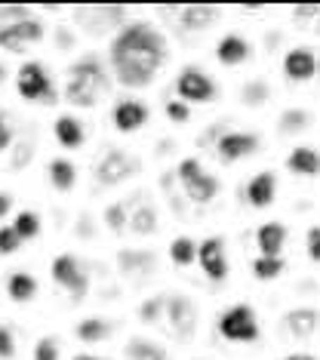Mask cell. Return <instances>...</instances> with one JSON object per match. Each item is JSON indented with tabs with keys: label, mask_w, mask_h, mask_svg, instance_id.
<instances>
[{
	"label": "cell",
	"mask_w": 320,
	"mask_h": 360,
	"mask_svg": "<svg viewBox=\"0 0 320 360\" xmlns=\"http://www.w3.org/2000/svg\"><path fill=\"white\" fill-rule=\"evenodd\" d=\"M10 207H13V198H10V194H0V219L10 212Z\"/></svg>",
	"instance_id": "bcb514c9"
},
{
	"label": "cell",
	"mask_w": 320,
	"mask_h": 360,
	"mask_svg": "<svg viewBox=\"0 0 320 360\" xmlns=\"http://www.w3.org/2000/svg\"><path fill=\"white\" fill-rule=\"evenodd\" d=\"M281 271H283L281 256H259L252 262V274H256L259 281H274V277H281Z\"/></svg>",
	"instance_id": "1f68e13d"
},
{
	"label": "cell",
	"mask_w": 320,
	"mask_h": 360,
	"mask_svg": "<svg viewBox=\"0 0 320 360\" xmlns=\"http://www.w3.org/2000/svg\"><path fill=\"white\" fill-rule=\"evenodd\" d=\"M176 173H179V179H182V185H188L191 179H197V176L203 173V169H200V160H197V158H185L182 163H179Z\"/></svg>",
	"instance_id": "ab89813d"
},
{
	"label": "cell",
	"mask_w": 320,
	"mask_h": 360,
	"mask_svg": "<svg viewBox=\"0 0 320 360\" xmlns=\"http://www.w3.org/2000/svg\"><path fill=\"white\" fill-rule=\"evenodd\" d=\"M163 308H167L169 326L179 339H188L197 330V305L188 296H169L163 302Z\"/></svg>",
	"instance_id": "30bf717a"
},
{
	"label": "cell",
	"mask_w": 320,
	"mask_h": 360,
	"mask_svg": "<svg viewBox=\"0 0 320 360\" xmlns=\"http://www.w3.org/2000/svg\"><path fill=\"white\" fill-rule=\"evenodd\" d=\"M274 194H277V176L274 173H259L250 179V185H246V200L252 203V207H271L274 203Z\"/></svg>",
	"instance_id": "2e32d148"
},
{
	"label": "cell",
	"mask_w": 320,
	"mask_h": 360,
	"mask_svg": "<svg viewBox=\"0 0 320 360\" xmlns=\"http://www.w3.org/2000/svg\"><path fill=\"white\" fill-rule=\"evenodd\" d=\"M246 56H250V44H246L243 37H237V34L222 37L219 46H216V59L222 65H241Z\"/></svg>",
	"instance_id": "44dd1931"
},
{
	"label": "cell",
	"mask_w": 320,
	"mask_h": 360,
	"mask_svg": "<svg viewBox=\"0 0 320 360\" xmlns=\"http://www.w3.org/2000/svg\"><path fill=\"white\" fill-rule=\"evenodd\" d=\"M129 228H133L136 234H154L158 231V210H154L151 203L136 207L133 212H129Z\"/></svg>",
	"instance_id": "d4e9b609"
},
{
	"label": "cell",
	"mask_w": 320,
	"mask_h": 360,
	"mask_svg": "<svg viewBox=\"0 0 320 360\" xmlns=\"http://www.w3.org/2000/svg\"><path fill=\"white\" fill-rule=\"evenodd\" d=\"M6 292H10L13 302H31L37 296V281L25 271H15L10 281H6Z\"/></svg>",
	"instance_id": "cb8c5ba5"
},
{
	"label": "cell",
	"mask_w": 320,
	"mask_h": 360,
	"mask_svg": "<svg viewBox=\"0 0 320 360\" xmlns=\"http://www.w3.org/2000/svg\"><path fill=\"white\" fill-rule=\"evenodd\" d=\"M163 302L167 299H148L139 305V321H145V323H154L160 317V308H163Z\"/></svg>",
	"instance_id": "f35d334b"
},
{
	"label": "cell",
	"mask_w": 320,
	"mask_h": 360,
	"mask_svg": "<svg viewBox=\"0 0 320 360\" xmlns=\"http://www.w3.org/2000/svg\"><path fill=\"white\" fill-rule=\"evenodd\" d=\"M176 89L182 96V102H210L216 99V84L210 75H203L200 68H185L176 77Z\"/></svg>",
	"instance_id": "ba28073f"
},
{
	"label": "cell",
	"mask_w": 320,
	"mask_h": 360,
	"mask_svg": "<svg viewBox=\"0 0 320 360\" xmlns=\"http://www.w3.org/2000/svg\"><path fill=\"white\" fill-rule=\"evenodd\" d=\"M219 333L228 342H256L259 339V321L250 305H231L219 317Z\"/></svg>",
	"instance_id": "277c9868"
},
{
	"label": "cell",
	"mask_w": 320,
	"mask_h": 360,
	"mask_svg": "<svg viewBox=\"0 0 320 360\" xmlns=\"http://www.w3.org/2000/svg\"><path fill=\"white\" fill-rule=\"evenodd\" d=\"M139 198H129V200H117V203H111L108 210H105V225L111 228V231H123V228L129 225V212H133V203Z\"/></svg>",
	"instance_id": "484cf974"
},
{
	"label": "cell",
	"mask_w": 320,
	"mask_h": 360,
	"mask_svg": "<svg viewBox=\"0 0 320 360\" xmlns=\"http://www.w3.org/2000/svg\"><path fill=\"white\" fill-rule=\"evenodd\" d=\"M308 256H311V262H320V225H314V228H308Z\"/></svg>",
	"instance_id": "ee69618b"
},
{
	"label": "cell",
	"mask_w": 320,
	"mask_h": 360,
	"mask_svg": "<svg viewBox=\"0 0 320 360\" xmlns=\"http://www.w3.org/2000/svg\"><path fill=\"white\" fill-rule=\"evenodd\" d=\"M256 243H259L262 256H281V250L286 243V228L281 222H265L256 231Z\"/></svg>",
	"instance_id": "e0dca14e"
},
{
	"label": "cell",
	"mask_w": 320,
	"mask_h": 360,
	"mask_svg": "<svg viewBox=\"0 0 320 360\" xmlns=\"http://www.w3.org/2000/svg\"><path fill=\"white\" fill-rule=\"evenodd\" d=\"M111 80L102 68L98 56H84L80 62H74L68 68V84H65V99L77 108H93V105L108 96Z\"/></svg>",
	"instance_id": "7a4b0ae2"
},
{
	"label": "cell",
	"mask_w": 320,
	"mask_h": 360,
	"mask_svg": "<svg viewBox=\"0 0 320 360\" xmlns=\"http://www.w3.org/2000/svg\"><path fill=\"white\" fill-rule=\"evenodd\" d=\"M31 154H34V142H28V145L22 142V145H19V151L13 154V163H10V167H13V169H22V167H28Z\"/></svg>",
	"instance_id": "7bdbcfd3"
},
{
	"label": "cell",
	"mask_w": 320,
	"mask_h": 360,
	"mask_svg": "<svg viewBox=\"0 0 320 360\" xmlns=\"http://www.w3.org/2000/svg\"><path fill=\"white\" fill-rule=\"evenodd\" d=\"M74 360H102V357H93V354H77Z\"/></svg>",
	"instance_id": "681fc988"
},
{
	"label": "cell",
	"mask_w": 320,
	"mask_h": 360,
	"mask_svg": "<svg viewBox=\"0 0 320 360\" xmlns=\"http://www.w3.org/2000/svg\"><path fill=\"white\" fill-rule=\"evenodd\" d=\"M283 75L295 80V84H305V80L317 75V56L305 50V46H295V50L283 56Z\"/></svg>",
	"instance_id": "7c38bea8"
},
{
	"label": "cell",
	"mask_w": 320,
	"mask_h": 360,
	"mask_svg": "<svg viewBox=\"0 0 320 360\" xmlns=\"http://www.w3.org/2000/svg\"><path fill=\"white\" fill-rule=\"evenodd\" d=\"M286 167L299 176H317L320 173V154L314 148H293L286 158Z\"/></svg>",
	"instance_id": "7402d4cb"
},
{
	"label": "cell",
	"mask_w": 320,
	"mask_h": 360,
	"mask_svg": "<svg viewBox=\"0 0 320 360\" xmlns=\"http://www.w3.org/2000/svg\"><path fill=\"white\" fill-rule=\"evenodd\" d=\"M117 268L123 274H148L154 268V252L148 250H120L117 252Z\"/></svg>",
	"instance_id": "d6986e66"
},
{
	"label": "cell",
	"mask_w": 320,
	"mask_h": 360,
	"mask_svg": "<svg viewBox=\"0 0 320 360\" xmlns=\"http://www.w3.org/2000/svg\"><path fill=\"white\" fill-rule=\"evenodd\" d=\"M74 179H77V173H74V163L62 160V158L49 163V182H53V188H59V191H71Z\"/></svg>",
	"instance_id": "f1b7e54d"
},
{
	"label": "cell",
	"mask_w": 320,
	"mask_h": 360,
	"mask_svg": "<svg viewBox=\"0 0 320 360\" xmlns=\"http://www.w3.org/2000/svg\"><path fill=\"white\" fill-rule=\"evenodd\" d=\"M15 89H19L22 99L28 102H56V93H53V80L46 77L44 65L40 62H25L19 68V77H15Z\"/></svg>",
	"instance_id": "5b68a950"
},
{
	"label": "cell",
	"mask_w": 320,
	"mask_h": 360,
	"mask_svg": "<svg viewBox=\"0 0 320 360\" xmlns=\"http://www.w3.org/2000/svg\"><path fill=\"white\" fill-rule=\"evenodd\" d=\"M34 360H59V339L56 335H44L34 345Z\"/></svg>",
	"instance_id": "d590c367"
},
{
	"label": "cell",
	"mask_w": 320,
	"mask_h": 360,
	"mask_svg": "<svg viewBox=\"0 0 320 360\" xmlns=\"http://www.w3.org/2000/svg\"><path fill=\"white\" fill-rule=\"evenodd\" d=\"M219 158L225 163L250 158L252 151H259V136L256 133H225L219 139Z\"/></svg>",
	"instance_id": "4fadbf2b"
},
{
	"label": "cell",
	"mask_w": 320,
	"mask_h": 360,
	"mask_svg": "<svg viewBox=\"0 0 320 360\" xmlns=\"http://www.w3.org/2000/svg\"><path fill=\"white\" fill-rule=\"evenodd\" d=\"M139 169H142L139 158H133V154H127L120 148H108L105 158L96 163V179L102 185H120V182H127V179H133Z\"/></svg>",
	"instance_id": "8992f818"
},
{
	"label": "cell",
	"mask_w": 320,
	"mask_h": 360,
	"mask_svg": "<svg viewBox=\"0 0 320 360\" xmlns=\"http://www.w3.org/2000/svg\"><path fill=\"white\" fill-rule=\"evenodd\" d=\"M308 124H311V114L305 108H290V111L281 114V124L277 127H281V133L295 136V133H305Z\"/></svg>",
	"instance_id": "f546056e"
},
{
	"label": "cell",
	"mask_w": 320,
	"mask_h": 360,
	"mask_svg": "<svg viewBox=\"0 0 320 360\" xmlns=\"http://www.w3.org/2000/svg\"><path fill=\"white\" fill-rule=\"evenodd\" d=\"M286 330H290L295 339H308V335H314L317 323H320V314L314 308H295L286 314Z\"/></svg>",
	"instance_id": "ac0fdd59"
},
{
	"label": "cell",
	"mask_w": 320,
	"mask_h": 360,
	"mask_svg": "<svg viewBox=\"0 0 320 360\" xmlns=\"http://www.w3.org/2000/svg\"><path fill=\"white\" fill-rule=\"evenodd\" d=\"M19 243H22V237L15 234L13 225H0V256H10V252H15V250H19Z\"/></svg>",
	"instance_id": "8d00e7d4"
},
{
	"label": "cell",
	"mask_w": 320,
	"mask_h": 360,
	"mask_svg": "<svg viewBox=\"0 0 320 360\" xmlns=\"http://www.w3.org/2000/svg\"><path fill=\"white\" fill-rule=\"evenodd\" d=\"M31 19V10L28 6H0V31L19 25V22Z\"/></svg>",
	"instance_id": "e575fe53"
},
{
	"label": "cell",
	"mask_w": 320,
	"mask_h": 360,
	"mask_svg": "<svg viewBox=\"0 0 320 360\" xmlns=\"http://www.w3.org/2000/svg\"><path fill=\"white\" fill-rule=\"evenodd\" d=\"M314 15H320V6H295L293 10L295 22H308V19H314Z\"/></svg>",
	"instance_id": "f6af8a7d"
},
{
	"label": "cell",
	"mask_w": 320,
	"mask_h": 360,
	"mask_svg": "<svg viewBox=\"0 0 320 360\" xmlns=\"http://www.w3.org/2000/svg\"><path fill=\"white\" fill-rule=\"evenodd\" d=\"M167 117L172 120V124H188V117H191V111H188V102L169 99L167 102Z\"/></svg>",
	"instance_id": "74e56055"
},
{
	"label": "cell",
	"mask_w": 320,
	"mask_h": 360,
	"mask_svg": "<svg viewBox=\"0 0 320 360\" xmlns=\"http://www.w3.org/2000/svg\"><path fill=\"white\" fill-rule=\"evenodd\" d=\"M127 360H167V351H163L158 342L133 339L127 345Z\"/></svg>",
	"instance_id": "83f0119b"
},
{
	"label": "cell",
	"mask_w": 320,
	"mask_h": 360,
	"mask_svg": "<svg viewBox=\"0 0 320 360\" xmlns=\"http://www.w3.org/2000/svg\"><path fill=\"white\" fill-rule=\"evenodd\" d=\"M268 84L265 80H250V84L243 86V93H241V102L243 105H250V108H256V105H262L268 99Z\"/></svg>",
	"instance_id": "836d02e7"
},
{
	"label": "cell",
	"mask_w": 320,
	"mask_h": 360,
	"mask_svg": "<svg viewBox=\"0 0 320 360\" xmlns=\"http://www.w3.org/2000/svg\"><path fill=\"white\" fill-rule=\"evenodd\" d=\"M169 259L176 262L179 268L191 265V262L197 259V243L191 240V237H176V240L169 243Z\"/></svg>",
	"instance_id": "4dcf8cb0"
},
{
	"label": "cell",
	"mask_w": 320,
	"mask_h": 360,
	"mask_svg": "<svg viewBox=\"0 0 320 360\" xmlns=\"http://www.w3.org/2000/svg\"><path fill=\"white\" fill-rule=\"evenodd\" d=\"M148 105L139 102V99H120L114 105V127L120 129V133H136L139 127H145L148 120Z\"/></svg>",
	"instance_id": "5bb4252c"
},
{
	"label": "cell",
	"mask_w": 320,
	"mask_h": 360,
	"mask_svg": "<svg viewBox=\"0 0 320 360\" xmlns=\"http://www.w3.org/2000/svg\"><path fill=\"white\" fill-rule=\"evenodd\" d=\"M56 34H59V46H62V50H68V46H71V40H68V31H65V28H59V31H56Z\"/></svg>",
	"instance_id": "7dc6e473"
},
{
	"label": "cell",
	"mask_w": 320,
	"mask_h": 360,
	"mask_svg": "<svg viewBox=\"0 0 320 360\" xmlns=\"http://www.w3.org/2000/svg\"><path fill=\"white\" fill-rule=\"evenodd\" d=\"M13 139H15V133H13V120H10V114L0 111V151L10 148Z\"/></svg>",
	"instance_id": "60d3db41"
},
{
	"label": "cell",
	"mask_w": 320,
	"mask_h": 360,
	"mask_svg": "<svg viewBox=\"0 0 320 360\" xmlns=\"http://www.w3.org/2000/svg\"><path fill=\"white\" fill-rule=\"evenodd\" d=\"M216 19H219V10L216 6H207V4H191V6L179 10V25L185 31H207Z\"/></svg>",
	"instance_id": "9a60e30c"
},
{
	"label": "cell",
	"mask_w": 320,
	"mask_h": 360,
	"mask_svg": "<svg viewBox=\"0 0 320 360\" xmlns=\"http://www.w3.org/2000/svg\"><path fill=\"white\" fill-rule=\"evenodd\" d=\"M127 6H74V22L87 31L89 37L111 34L114 28H123Z\"/></svg>",
	"instance_id": "3957f363"
},
{
	"label": "cell",
	"mask_w": 320,
	"mask_h": 360,
	"mask_svg": "<svg viewBox=\"0 0 320 360\" xmlns=\"http://www.w3.org/2000/svg\"><path fill=\"white\" fill-rule=\"evenodd\" d=\"M40 40H44V22L34 19V15L19 22V25L0 31V46H4L6 53H22L25 46H34Z\"/></svg>",
	"instance_id": "9c48e42d"
},
{
	"label": "cell",
	"mask_w": 320,
	"mask_h": 360,
	"mask_svg": "<svg viewBox=\"0 0 320 360\" xmlns=\"http://www.w3.org/2000/svg\"><path fill=\"white\" fill-rule=\"evenodd\" d=\"M185 194H188V200L191 203H210L219 194V179L200 173L197 179H191V182L185 185Z\"/></svg>",
	"instance_id": "603a6c76"
},
{
	"label": "cell",
	"mask_w": 320,
	"mask_h": 360,
	"mask_svg": "<svg viewBox=\"0 0 320 360\" xmlns=\"http://www.w3.org/2000/svg\"><path fill=\"white\" fill-rule=\"evenodd\" d=\"M111 335V323L102 317H87L77 323V339L80 342H105Z\"/></svg>",
	"instance_id": "4316f807"
},
{
	"label": "cell",
	"mask_w": 320,
	"mask_h": 360,
	"mask_svg": "<svg viewBox=\"0 0 320 360\" xmlns=\"http://www.w3.org/2000/svg\"><path fill=\"white\" fill-rule=\"evenodd\" d=\"M13 228H15V234H19L22 240H31V237H37V234H40V219H37V212H31V210L19 212V216H15V222H13Z\"/></svg>",
	"instance_id": "d6a6232c"
},
{
	"label": "cell",
	"mask_w": 320,
	"mask_h": 360,
	"mask_svg": "<svg viewBox=\"0 0 320 360\" xmlns=\"http://www.w3.org/2000/svg\"><path fill=\"white\" fill-rule=\"evenodd\" d=\"M0 80H4V65H0Z\"/></svg>",
	"instance_id": "f907efd6"
},
{
	"label": "cell",
	"mask_w": 320,
	"mask_h": 360,
	"mask_svg": "<svg viewBox=\"0 0 320 360\" xmlns=\"http://www.w3.org/2000/svg\"><path fill=\"white\" fill-rule=\"evenodd\" d=\"M167 62V37L148 22H129L114 34L111 65L123 86H148Z\"/></svg>",
	"instance_id": "6da1fadb"
},
{
	"label": "cell",
	"mask_w": 320,
	"mask_h": 360,
	"mask_svg": "<svg viewBox=\"0 0 320 360\" xmlns=\"http://www.w3.org/2000/svg\"><path fill=\"white\" fill-rule=\"evenodd\" d=\"M53 281L62 283V286H68V292H71L74 302H80L87 296V290H89V277L84 271V262H80L77 256H71V252L56 256V262H53Z\"/></svg>",
	"instance_id": "52a82bcc"
},
{
	"label": "cell",
	"mask_w": 320,
	"mask_h": 360,
	"mask_svg": "<svg viewBox=\"0 0 320 360\" xmlns=\"http://www.w3.org/2000/svg\"><path fill=\"white\" fill-rule=\"evenodd\" d=\"M53 133L59 139L62 148H80V145H84V124H80L77 117H71V114H65V117L56 120Z\"/></svg>",
	"instance_id": "ffe728a7"
},
{
	"label": "cell",
	"mask_w": 320,
	"mask_h": 360,
	"mask_svg": "<svg viewBox=\"0 0 320 360\" xmlns=\"http://www.w3.org/2000/svg\"><path fill=\"white\" fill-rule=\"evenodd\" d=\"M197 262L207 271L210 281H225L228 277V256H225V240L222 237H207V240L197 247Z\"/></svg>",
	"instance_id": "8fae6325"
},
{
	"label": "cell",
	"mask_w": 320,
	"mask_h": 360,
	"mask_svg": "<svg viewBox=\"0 0 320 360\" xmlns=\"http://www.w3.org/2000/svg\"><path fill=\"white\" fill-rule=\"evenodd\" d=\"M286 360H314V357H311V354H290Z\"/></svg>",
	"instance_id": "c3c4849f"
},
{
	"label": "cell",
	"mask_w": 320,
	"mask_h": 360,
	"mask_svg": "<svg viewBox=\"0 0 320 360\" xmlns=\"http://www.w3.org/2000/svg\"><path fill=\"white\" fill-rule=\"evenodd\" d=\"M15 354V339H13V330L10 326H0V357L10 360Z\"/></svg>",
	"instance_id": "b9f144b4"
}]
</instances>
